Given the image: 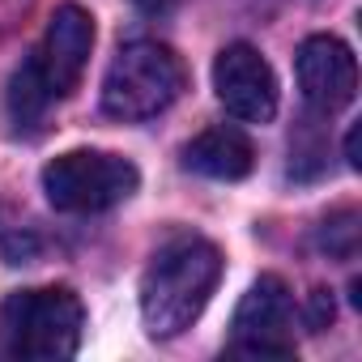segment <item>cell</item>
<instances>
[{
  "instance_id": "obj_1",
  "label": "cell",
  "mask_w": 362,
  "mask_h": 362,
  "mask_svg": "<svg viewBox=\"0 0 362 362\" xmlns=\"http://www.w3.org/2000/svg\"><path fill=\"white\" fill-rule=\"evenodd\" d=\"M218 277H222V252L209 239L192 235V239L166 243L141 277L145 332L166 341V337H179L184 328H192V320L214 298Z\"/></svg>"
},
{
  "instance_id": "obj_2",
  "label": "cell",
  "mask_w": 362,
  "mask_h": 362,
  "mask_svg": "<svg viewBox=\"0 0 362 362\" xmlns=\"http://www.w3.org/2000/svg\"><path fill=\"white\" fill-rule=\"evenodd\" d=\"M86 328L81 298L64 286L47 290H22L0 307V337L13 358L35 362H64L77 354Z\"/></svg>"
},
{
  "instance_id": "obj_3",
  "label": "cell",
  "mask_w": 362,
  "mask_h": 362,
  "mask_svg": "<svg viewBox=\"0 0 362 362\" xmlns=\"http://www.w3.org/2000/svg\"><path fill=\"white\" fill-rule=\"evenodd\" d=\"M184 90L179 56L153 39L124 43L103 77V111L115 119H149L162 115Z\"/></svg>"
},
{
  "instance_id": "obj_4",
  "label": "cell",
  "mask_w": 362,
  "mask_h": 362,
  "mask_svg": "<svg viewBox=\"0 0 362 362\" xmlns=\"http://www.w3.org/2000/svg\"><path fill=\"white\" fill-rule=\"evenodd\" d=\"M136 184V166L107 149H69L43 166V192L60 214H103L128 201Z\"/></svg>"
},
{
  "instance_id": "obj_5",
  "label": "cell",
  "mask_w": 362,
  "mask_h": 362,
  "mask_svg": "<svg viewBox=\"0 0 362 362\" xmlns=\"http://www.w3.org/2000/svg\"><path fill=\"white\" fill-rule=\"evenodd\" d=\"M235 354L247 358H290L294 354V303L281 277L264 273L243 294L235 324H230Z\"/></svg>"
},
{
  "instance_id": "obj_6",
  "label": "cell",
  "mask_w": 362,
  "mask_h": 362,
  "mask_svg": "<svg viewBox=\"0 0 362 362\" xmlns=\"http://www.w3.org/2000/svg\"><path fill=\"white\" fill-rule=\"evenodd\" d=\"M214 90H218V103L243 124H269L277 115V77L269 60L247 43H230L218 52Z\"/></svg>"
},
{
  "instance_id": "obj_7",
  "label": "cell",
  "mask_w": 362,
  "mask_h": 362,
  "mask_svg": "<svg viewBox=\"0 0 362 362\" xmlns=\"http://www.w3.org/2000/svg\"><path fill=\"white\" fill-rule=\"evenodd\" d=\"M90 47H94V18L81 5H60L47 22L43 47L35 52V64H39L52 98H64L77 90V81L90 64Z\"/></svg>"
},
{
  "instance_id": "obj_8",
  "label": "cell",
  "mask_w": 362,
  "mask_h": 362,
  "mask_svg": "<svg viewBox=\"0 0 362 362\" xmlns=\"http://www.w3.org/2000/svg\"><path fill=\"white\" fill-rule=\"evenodd\" d=\"M294 69H298L303 98H307L315 111H324V115L349 107L354 94H358V64H354V52H349L341 39H332V35H311V39L298 47Z\"/></svg>"
},
{
  "instance_id": "obj_9",
  "label": "cell",
  "mask_w": 362,
  "mask_h": 362,
  "mask_svg": "<svg viewBox=\"0 0 362 362\" xmlns=\"http://www.w3.org/2000/svg\"><path fill=\"white\" fill-rule=\"evenodd\" d=\"M184 166L205 175V179H226V184H230V179L252 175L256 149H252V141L239 128L222 124V128H205L201 136H192L184 145Z\"/></svg>"
},
{
  "instance_id": "obj_10",
  "label": "cell",
  "mask_w": 362,
  "mask_h": 362,
  "mask_svg": "<svg viewBox=\"0 0 362 362\" xmlns=\"http://www.w3.org/2000/svg\"><path fill=\"white\" fill-rule=\"evenodd\" d=\"M56 98H52V90H47V81H43V73H39V64H35V56L13 73V81H9V111H13V124L22 128V132H30V128H39V119H43V111L52 107Z\"/></svg>"
},
{
  "instance_id": "obj_11",
  "label": "cell",
  "mask_w": 362,
  "mask_h": 362,
  "mask_svg": "<svg viewBox=\"0 0 362 362\" xmlns=\"http://www.w3.org/2000/svg\"><path fill=\"white\" fill-rule=\"evenodd\" d=\"M320 247H324L328 256L349 260V256L358 252V214H354V209H337L332 218H324V226H320Z\"/></svg>"
},
{
  "instance_id": "obj_12",
  "label": "cell",
  "mask_w": 362,
  "mask_h": 362,
  "mask_svg": "<svg viewBox=\"0 0 362 362\" xmlns=\"http://www.w3.org/2000/svg\"><path fill=\"white\" fill-rule=\"evenodd\" d=\"M328 324H332V298H328V290H315V294L307 298V328L320 332V328H328Z\"/></svg>"
},
{
  "instance_id": "obj_13",
  "label": "cell",
  "mask_w": 362,
  "mask_h": 362,
  "mask_svg": "<svg viewBox=\"0 0 362 362\" xmlns=\"http://www.w3.org/2000/svg\"><path fill=\"white\" fill-rule=\"evenodd\" d=\"M132 5H136L141 13H170V9L184 5V0H132Z\"/></svg>"
},
{
  "instance_id": "obj_14",
  "label": "cell",
  "mask_w": 362,
  "mask_h": 362,
  "mask_svg": "<svg viewBox=\"0 0 362 362\" xmlns=\"http://www.w3.org/2000/svg\"><path fill=\"white\" fill-rule=\"evenodd\" d=\"M345 158H349V166H358V128H349V136H345Z\"/></svg>"
}]
</instances>
